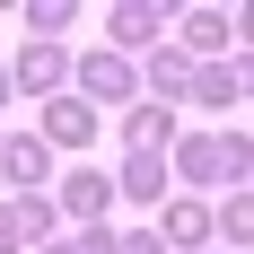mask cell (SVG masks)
I'll return each mask as SVG.
<instances>
[{"label": "cell", "mask_w": 254, "mask_h": 254, "mask_svg": "<svg viewBox=\"0 0 254 254\" xmlns=\"http://www.w3.org/2000/svg\"><path fill=\"white\" fill-rule=\"evenodd\" d=\"M18 18H26V44H62V35L79 26V9H70V0H26Z\"/></svg>", "instance_id": "obj_14"}, {"label": "cell", "mask_w": 254, "mask_h": 254, "mask_svg": "<svg viewBox=\"0 0 254 254\" xmlns=\"http://www.w3.org/2000/svg\"><path fill=\"white\" fill-rule=\"evenodd\" d=\"M9 97H18V88H9V62H0V105H9Z\"/></svg>", "instance_id": "obj_22"}, {"label": "cell", "mask_w": 254, "mask_h": 254, "mask_svg": "<svg viewBox=\"0 0 254 254\" xmlns=\"http://www.w3.org/2000/svg\"><path fill=\"white\" fill-rule=\"evenodd\" d=\"M149 228H158V246H167V254H210V246H219V228H210V202H193V193H167V210H158V219H149Z\"/></svg>", "instance_id": "obj_5"}, {"label": "cell", "mask_w": 254, "mask_h": 254, "mask_svg": "<svg viewBox=\"0 0 254 254\" xmlns=\"http://www.w3.org/2000/svg\"><path fill=\"white\" fill-rule=\"evenodd\" d=\"M167 26H176V9H167V0H114V9H105V53H158L167 44Z\"/></svg>", "instance_id": "obj_2"}, {"label": "cell", "mask_w": 254, "mask_h": 254, "mask_svg": "<svg viewBox=\"0 0 254 254\" xmlns=\"http://www.w3.org/2000/svg\"><path fill=\"white\" fill-rule=\"evenodd\" d=\"M35 140H44V149H97V105L53 97V105H44V123H35Z\"/></svg>", "instance_id": "obj_11"}, {"label": "cell", "mask_w": 254, "mask_h": 254, "mask_svg": "<svg viewBox=\"0 0 254 254\" xmlns=\"http://www.w3.org/2000/svg\"><path fill=\"white\" fill-rule=\"evenodd\" d=\"M0 176H9V193H44L53 184V149L35 131H0Z\"/></svg>", "instance_id": "obj_9"}, {"label": "cell", "mask_w": 254, "mask_h": 254, "mask_svg": "<svg viewBox=\"0 0 254 254\" xmlns=\"http://www.w3.org/2000/svg\"><path fill=\"white\" fill-rule=\"evenodd\" d=\"M9 88H18V97H35V105L70 97V53H62V44H18V62H9Z\"/></svg>", "instance_id": "obj_3"}, {"label": "cell", "mask_w": 254, "mask_h": 254, "mask_svg": "<svg viewBox=\"0 0 254 254\" xmlns=\"http://www.w3.org/2000/svg\"><path fill=\"white\" fill-rule=\"evenodd\" d=\"M176 140H184V123H176V105H158V97H140V105L123 114V158H131V149H140V158H167Z\"/></svg>", "instance_id": "obj_8"}, {"label": "cell", "mask_w": 254, "mask_h": 254, "mask_svg": "<svg viewBox=\"0 0 254 254\" xmlns=\"http://www.w3.org/2000/svg\"><path fill=\"white\" fill-rule=\"evenodd\" d=\"M114 254H167V246H158V228H123V246H114Z\"/></svg>", "instance_id": "obj_19"}, {"label": "cell", "mask_w": 254, "mask_h": 254, "mask_svg": "<svg viewBox=\"0 0 254 254\" xmlns=\"http://www.w3.org/2000/svg\"><path fill=\"white\" fill-rule=\"evenodd\" d=\"M176 44L193 53V62H219V53L237 44V26H228V9H184V18H176Z\"/></svg>", "instance_id": "obj_12"}, {"label": "cell", "mask_w": 254, "mask_h": 254, "mask_svg": "<svg viewBox=\"0 0 254 254\" xmlns=\"http://www.w3.org/2000/svg\"><path fill=\"white\" fill-rule=\"evenodd\" d=\"M228 79H237V97H254V53H228Z\"/></svg>", "instance_id": "obj_20"}, {"label": "cell", "mask_w": 254, "mask_h": 254, "mask_svg": "<svg viewBox=\"0 0 254 254\" xmlns=\"http://www.w3.org/2000/svg\"><path fill=\"white\" fill-rule=\"evenodd\" d=\"M0 254H35V246H26V228H18V202H0Z\"/></svg>", "instance_id": "obj_18"}, {"label": "cell", "mask_w": 254, "mask_h": 254, "mask_svg": "<svg viewBox=\"0 0 254 254\" xmlns=\"http://www.w3.org/2000/svg\"><path fill=\"white\" fill-rule=\"evenodd\" d=\"M246 193H254V184H246Z\"/></svg>", "instance_id": "obj_24"}, {"label": "cell", "mask_w": 254, "mask_h": 254, "mask_svg": "<svg viewBox=\"0 0 254 254\" xmlns=\"http://www.w3.org/2000/svg\"><path fill=\"white\" fill-rule=\"evenodd\" d=\"M70 97L79 105H131V97H140V62H123V53H79V62H70Z\"/></svg>", "instance_id": "obj_1"}, {"label": "cell", "mask_w": 254, "mask_h": 254, "mask_svg": "<svg viewBox=\"0 0 254 254\" xmlns=\"http://www.w3.org/2000/svg\"><path fill=\"white\" fill-rule=\"evenodd\" d=\"M167 193H176L167 158H140V149H131L123 167H114V202H131V210H149V219H158V210H167Z\"/></svg>", "instance_id": "obj_7"}, {"label": "cell", "mask_w": 254, "mask_h": 254, "mask_svg": "<svg viewBox=\"0 0 254 254\" xmlns=\"http://www.w3.org/2000/svg\"><path fill=\"white\" fill-rule=\"evenodd\" d=\"M184 105H210V114H228V105H237L228 62H193V97H184Z\"/></svg>", "instance_id": "obj_16"}, {"label": "cell", "mask_w": 254, "mask_h": 254, "mask_svg": "<svg viewBox=\"0 0 254 254\" xmlns=\"http://www.w3.org/2000/svg\"><path fill=\"white\" fill-rule=\"evenodd\" d=\"M35 254H70V246H35Z\"/></svg>", "instance_id": "obj_23"}, {"label": "cell", "mask_w": 254, "mask_h": 254, "mask_svg": "<svg viewBox=\"0 0 254 254\" xmlns=\"http://www.w3.org/2000/svg\"><path fill=\"white\" fill-rule=\"evenodd\" d=\"M53 210H62L70 228H105V210H114V176L70 167V176H62V193H53Z\"/></svg>", "instance_id": "obj_6"}, {"label": "cell", "mask_w": 254, "mask_h": 254, "mask_svg": "<svg viewBox=\"0 0 254 254\" xmlns=\"http://www.w3.org/2000/svg\"><path fill=\"white\" fill-rule=\"evenodd\" d=\"M9 202H18L26 246H62V210H53V193H9Z\"/></svg>", "instance_id": "obj_15"}, {"label": "cell", "mask_w": 254, "mask_h": 254, "mask_svg": "<svg viewBox=\"0 0 254 254\" xmlns=\"http://www.w3.org/2000/svg\"><path fill=\"white\" fill-rule=\"evenodd\" d=\"M140 88H149L158 105H184V97H193V53H184L176 35H167L158 53H140Z\"/></svg>", "instance_id": "obj_10"}, {"label": "cell", "mask_w": 254, "mask_h": 254, "mask_svg": "<svg viewBox=\"0 0 254 254\" xmlns=\"http://www.w3.org/2000/svg\"><path fill=\"white\" fill-rule=\"evenodd\" d=\"M210 254H219V246H210Z\"/></svg>", "instance_id": "obj_25"}, {"label": "cell", "mask_w": 254, "mask_h": 254, "mask_svg": "<svg viewBox=\"0 0 254 254\" xmlns=\"http://www.w3.org/2000/svg\"><path fill=\"white\" fill-rule=\"evenodd\" d=\"M167 176L202 202V193H228V176H219V131H184L176 149H167Z\"/></svg>", "instance_id": "obj_4"}, {"label": "cell", "mask_w": 254, "mask_h": 254, "mask_svg": "<svg viewBox=\"0 0 254 254\" xmlns=\"http://www.w3.org/2000/svg\"><path fill=\"white\" fill-rule=\"evenodd\" d=\"M62 246H70V254H114V246H123V237H114V228H70V237H62Z\"/></svg>", "instance_id": "obj_17"}, {"label": "cell", "mask_w": 254, "mask_h": 254, "mask_svg": "<svg viewBox=\"0 0 254 254\" xmlns=\"http://www.w3.org/2000/svg\"><path fill=\"white\" fill-rule=\"evenodd\" d=\"M228 26H237V35H246V53H254V9H237V18H228Z\"/></svg>", "instance_id": "obj_21"}, {"label": "cell", "mask_w": 254, "mask_h": 254, "mask_svg": "<svg viewBox=\"0 0 254 254\" xmlns=\"http://www.w3.org/2000/svg\"><path fill=\"white\" fill-rule=\"evenodd\" d=\"M210 228H219V254L254 246V193H219V202H210Z\"/></svg>", "instance_id": "obj_13"}]
</instances>
